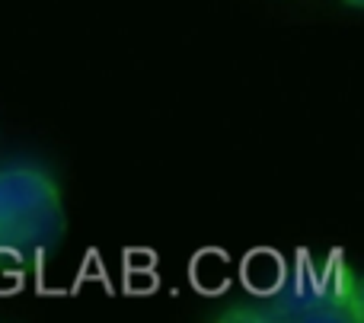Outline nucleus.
I'll use <instances>...</instances> for the list:
<instances>
[{"mask_svg":"<svg viewBox=\"0 0 364 323\" xmlns=\"http://www.w3.org/2000/svg\"><path fill=\"white\" fill-rule=\"evenodd\" d=\"M68 215L58 183L36 164L0 166V260H38L61 247Z\"/></svg>","mask_w":364,"mask_h":323,"instance_id":"f257e3e1","label":"nucleus"}]
</instances>
